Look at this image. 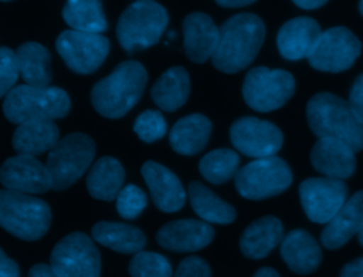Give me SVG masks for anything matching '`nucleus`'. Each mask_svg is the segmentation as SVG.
Returning a JSON list of instances; mask_svg holds the SVG:
<instances>
[{
    "label": "nucleus",
    "mask_w": 363,
    "mask_h": 277,
    "mask_svg": "<svg viewBox=\"0 0 363 277\" xmlns=\"http://www.w3.org/2000/svg\"><path fill=\"white\" fill-rule=\"evenodd\" d=\"M265 37L264 21L252 13H240L223 23L213 65L227 74L247 68L257 57Z\"/></svg>",
    "instance_id": "obj_1"
},
{
    "label": "nucleus",
    "mask_w": 363,
    "mask_h": 277,
    "mask_svg": "<svg viewBox=\"0 0 363 277\" xmlns=\"http://www.w3.org/2000/svg\"><path fill=\"white\" fill-rule=\"evenodd\" d=\"M146 82L147 72L140 63L123 61L92 87V107L105 118H121L138 104Z\"/></svg>",
    "instance_id": "obj_2"
},
{
    "label": "nucleus",
    "mask_w": 363,
    "mask_h": 277,
    "mask_svg": "<svg viewBox=\"0 0 363 277\" xmlns=\"http://www.w3.org/2000/svg\"><path fill=\"white\" fill-rule=\"evenodd\" d=\"M306 118L316 136L342 141L354 152L363 149V125L349 101L330 92H319L309 99Z\"/></svg>",
    "instance_id": "obj_3"
},
{
    "label": "nucleus",
    "mask_w": 363,
    "mask_h": 277,
    "mask_svg": "<svg viewBox=\"0 0 363 277\" xmlns=\"http://www.w3.org/2000/svg\"><path fill=\"white\" fill-rule=\"evenodd\" d=\"M3 114L13 124L64 118L71 108L68 94L58 87L16 85L3 101Z\"/></svg>",
    "instance_id": "obj_4"
},
{
    "label": "nucleus",
    "mask_w": 363,
    "mask_h": 277,
    "mask_svg": "<svg viewBox=\"0 0 363 277\" xmlns=\"http://www.w3.org/2000/svg\"><path fill=\"white\" fill-rule=\"evenodd\" d=\"M51 209L34 195L0 189V227L13 236L34 241L50 229Z\"/></svg>",
    "instance_id": "obj_5"
},
{
    "label": "nucleus",
    "mask_w": 363,
    "mask_h": 277,
    "mask_svg": "<svg viewBox=\"0 0 363 277\" xmlns=\"http://www.w3.org/2000/svg\"><path fill=\"white\" fill-rule=\"evenodd\" d=\"M169 23L166 9L155 0H138L129 4L116 24L121 47L133 53L156 44Z\"/></svg>",
    "instance_id": "obj_6"
},
{
    "label": "nucleus",
    "mask_w": 363,
    "mask_h": 277,
    "mask_svg": "<svg viewBox=\"0 0 363 277\" xmlns=\"http://www.w3.org/2000/svg\"><path fill=\"white\" fill-rule=\"evenodd\" d=\"M95 156V142L82 132L60 138L48 152L45 166L51 175L52 189L64 190L75 183L91 166Z\"/></svg>",
    "instance_id": "obj_7"
},
{
    "label": "nucleus",
    "mask_w": 363,
    "mask_h": 277,
    "mask_svg": "<svg viewBox=\"0 0 363 277\" xmlns=\"http://www.w3.org/2000/svg\"><path fill=\"white\" fill-rule=\"evenodd\" d=\"M234 180L235 189L242 197L261 200L288 189L292 182V172L284 159L269 156L254 159L238 169Z\"/></svg>",
    "instance_id": "obj_8"
},
{
    "label": "nucleus",
    "mask_w": 363,
    "mask_h": 277,
    "mask_svg": "<svg viewBox=\"0 0 363 277\" xmlns=\"http://www.w3.org/2000/svg\"><path fill=\"white\" fill-rule=\"evenodd\" d=\"M295 92V80L285 70L268 67L251 68L242 84V97L247 105L258 112L281 108Z\"/></svg>",
    "instance_id": "obj_9"
},
{
    "label": "nucleus",
    "mask_w": 363,
    "mask_h": 277,
    "mask_svg": "<svg viewBox=\"0 0 363 277\" xmlns=\"http://www.w3.org/2000/svg\"><path fill=\"white\" fill-rule=\"evenodd\" d=\"M51 267L58 277H99L101 256L94 240L81 232L62 237L50 256Z\"/></svg>",
    "instance_id": "obj_10"
},
{
    "label": "nucleus",
    "mask_w": 363,
    "mask_h": 277,
    "mask_svg": "<svg viewBox=\"0 0 363 277\" xmlns=\"http://www.w3.org/2000/svg\"><path fill=\"white\" fill-rule=\"evenodd\" d=\"M109 40L98 33L65 30L55 40V48L67 67L78 74L96 71L109 53Z\"/></svg>",
    "instance_id": "obj_11"
},
{
    "label": "nucleus",
    "mask_w": 363,
    "mask_h": 277,
    "mask_svg": "<svg viewBox=\"0 0 363 277\" xmlns=\"http://www.w3.org/2000/svg\"><path fill=\"white\" fill-rule=\"evenodd\" d=\"M360 53V40L349 28L332 27L322 31L308 61L318 71L340 72L350 68Z\"/></svg>",
    "instance_id": "obj_12"
},
{
    "label": "nucleus",
    "mask_w": 363,
    "mask_h": 277,
    "mask_svg": "<svg viewBox=\"0 0 363 277\" xmlns=\"http://www.w3.org/2000/svg\"><path fill=\"white\" fill-rule=\"evenodd\" d=\"M230 139L241 153L262 159L275 156L284 143L282 131L272 122L255 116H242L230 128Z\"/></svg>",
    "instance_id": "obj_13"
},
{
    "label": "nucleus",
    "mask_w": 363,
    "mask_h": 277,
    "mask_svg": "<svg viewBox=\"0 0 363 277\" xmlns=\"http://www.w3.org/2000/svg\"><path fill=\"white\" fill-rule=\"evenodd\" d=\"M299 197L309 220L328 223L347 200V186L332 178H309L299 185Z\"/></svg>",
    "instance_id": "obj_14"
},
{
    "label": "nucleus",
    "mask_w": 363,
    "mask_h": 277,
    "mask_svg": "<svg viewBox=\"0 0 363 277\" xmlns=\"http://www.w3.org/2000/svg\"><path fill=\"white\" fill-rule=\"evenodd\" d=\"M0 183L4 189L38 195L52 189L51 175L37 156L17 153L6 159L0 166Z\"/></svg>",
    "instance_id": "obj_15"
},
{
    "label": "nucleus",
    "mask_w": 363,
    "mask_h": 277,
    "mask_svg": "<svg viewBox=\"0 0 363 277\" xmlns=\"http://www.w3.org/2000/svg\"><path fill=\"white\" fill-rule=\"evenodd\" d=\"M214 229L210 223L196 219L172 220L156 233L157 243L170 251H197L211 243Z\"/></svg>",
    "instance_id": "obj_16"
},
{
    "label": "nucleus",
    "mask_w": 363,
    "mask_h": 277,
    "mask_svg": "<svg viewBox=\"0 0 363 277\" xmlns=\"http://www.w3.org/2000/svg\"><path fill=\"white\" fill-rule=\"evenodd\" d=\"M140 173L159 210L174 213L184 206L187 193L180 179L169 168L155 161H146L140 168Z\"/></svg>",
    "instance_id": "obj_17"
},
{
    "label": "nucleus",
    "mask_w": 363,
    "mask_h": 277,
    "mask_svg": "<svg viewBox=\"0 0 363 277\" xmlns=\"http://www.w3.org/2000/svg\"><path fill=\"white\" fill-rule=\"evenodd\" d=\"M354 151L345 142L332 138H318L311 152L313 168L332 179H347L356 169Z\"/></svg>",
    "instance_id": "obj_18"
},
{
    "label": "nucleus",
    "mask_w": 363,
    "mask_h": 277,
    "mask_svg": "<svg viewBox=\"0 0 363 277\" xmlns=\"http://www.w3.org/2000/svg\"><path fill=\"white\" fill-rule=\"evenodd\" d=\"M220 37V28L206 13H191L183 20V45L193 63H204L213 57Z\"/></svg>",
    "instance_id": "obj_19"
},
{
    "label": "nucleus",
    "mask_w": 363,
    "mask_h": 277,
    "mask_svg": "<svg viewBox=\"0 0 363 277\" xmlns=\"http://www.w3.org/2000/svg\"><path fill=\"white\" fill-rule=\"evenodd\" d=\"M322 34L320 26L311 17H295L288 20L278 31L277 45L286 60L308 58Z\"/></svg>",
    "instance_id": "obj_20"
},
{
    "label": "nucleus",
    "mask_w": 363,
    "mask_h": 277,
    "mask_svg": "<svg viewBox=\"0 0 363 277\" xmlns=\"http://www.w3.org/2000/svg\"><path fill=\"white\" fill-rule=\"evenodd\" d=\"M363 227V190L349 197L340 210L326 223L320 241L326 249L335 250L346 244Z\"/></svg>",
    "instance_id": "obj_21"
},
{
    "label": "nucleus",
    "mask_w": 363,
    "mask_h": 277,
    "mask_svg": "<svg viewBox=\"0 0 363 277\" xmlns=\"http://www.w3.org/2000/svg\"><path fill=\"white\" fill-rule=\"evenodd\" d=\"M58 141L60 131L52 119H33L17 125L11 143L17 153L37 156L50 152Z\"/></svg>",
    "instance_id": "obj_22"
},
{
    "label": "nucleus",
    "mask_w": 363,
    "mask_h": 277,
    "mask_svg": "<svg viewBox=\"0 0 363 277\" xmlns=\"http://www.w3.org/2000/svg\"><path fill=\"white\" fill-rule=\"evenodd\" d=\"M281 256L286 266L298 274L315 271L322 260V251L316 240L302 229H295L284 237Z\"/></svg>",
    "instance_id": "obj_23"
},
{
    "label": "nucleus",
    "mask_w": 363,
    "mask_h": 277,
    "mask_svg": "<svg viewBox=\"0 0 363 277\" xmlns=\"http://www.w3.org/2000/svg\"><path fill=\"white\" fill-rule=\"evenodd\" d=\"M211 135V122L203 114L180 118L170 129L169 143L180 155L193 156L204 149Z\"/></svg>",
    "instance_id": "obj_24"
},
{
    "label": "nucleus",
    "mask_w": 363,
    "mask_h": 277,
    "mask_svg": "<svg viewBox=\"0 0 363 277\" xmlns=\"http://www.w3.org/2000/svg\"><path fill=\"white\" fill-rule=\"evenodd\" d=\"M284 240V226L274 216L252 222L241 234L240 249L245 257L262 259Z\"/></svg>",
    "instance_id": "obj_25"
},
{
    "label": "nucleus",
    "mask_w": 363,
    "mask_h": 277,
    "mask_svg": "<svg viewBox=\"0 0 363 277\" xmlns=\"http://www.w3.org/2000/svg\"><path fill=\"white\" fill-rule=\"evenodd\" d=\"M190 94V78L187 71L177 65L166 70L152 85L150 95L155 104L166 112L179 109Z\"/></svg>",
    "instance_id": "obj_26"
},
{
    "label": "nucleus",
    "mask_w": 363,
    "mask_h": 277,
    "mask_svg": "<svg viewBox=\"0 0 363 277\" xmlns=\"http://www.w3.org/2000/svg\"><path fill=\"white\" fill-rule=\"evenodd\" d=\"M123 180L125 170L121 162L112 156H102L88 170L86 189L92 197L111 202L116 199Z\"/></svg>",
    "instance_id": "obj_27"
},
{
    "label": "nucleus",
    "mask_w": 363,
    "mask_h": 277,
    "mask_svg": "<svg viewBox=\"0 0 363 277\" xmlns=\"http://www.w3.org/2000/svg\"><path fill=\"white\" fill-rule=\"evenodd\" d=\"M92 239L113 251L136 254L143 250L146 237L140 229L118 222H98L92 227Z\"/></svg>",
    "instance_id": "obj_28"
},
{
    "label": "nucleus",
    "mask_w": 363,
    "mask_h": 277,
    "mask_svg": "<svg viewBox=\"0 0 363 277\" xmlns=\"http://www.w3.org/2000/svg\"><path fill=\"white\" fill-rule=\"evenodd\" d=\"M20 77L33 87H48L51 82L50 51L40 43L28 41L16 51Z\"/></svg>",
    "instance_id": "obj_29"
},
{
    "label": "nucleus",
    "mask_w": 363,
    "mask_h": 277,
    "mask_svg": "<svg viewBox=\"0 0 363 277\" xmlns=\"http://www.w3.org/2000/svg\"><path fill=\"white\" fill-rule=\"evenodd\" d=\"M187 195L191 209L203 222L216 224H228L234 222L237 216L235 209L230 203L221 200L201 182H191L187 188Z\"/></svg>",
    "instance_id": "obj_30"
},
{
    "label": "nucleus",
    "mask_w": 363,
    "mask_h": 277,
    "mask_svg": "<svg viewBox=\"0 0 363 277\" xmlns=\"http://www.w3.org/2000/svg\"><path fill=\"white\" fill-rule=\"evenodd\" d=\"M62 18L71 30L86 33H104L108 27L102 0H67Z\"/></svg>",
    "instance_id": "obj_31"
},
{
    "label": "nucleus",
    "mask_w": 363,
    "mask_h": 277,
    "mask_svg": "<svg viewBox=\"0 0 363 277\" xmlns=\"http://www.w3.org/2000/svg\"><path fill=\"white\" fill-rule=\"evenodd\" d=\"M240 166V156L235 151L221 148L206 153L199 162L201 176L214 185H221L235 178Z\"/></svg>",
    "instance_id": "obj_32"
},
{
    "label": "nucleus",
    "mask_w": 363,
    "mask_h": 277,
    "mask_svg": "<svg viewBox=\"0 0 363 277\" xmlns=\"http://www.w3.org/2000/svg\"><path fill=\"white\" fill-rule=\"evenodd\" d=\"M129 274L132 277H172V266L164 256L140 250L129 263Z\"/></svg>",
    "instance_id": "obj_33"
},
{
    "label": "nucleus",
    "mask_w": 363,
    "mask_h": 277,
    "mask_svg": "<svg viewBox=\"0 0 363 277\" xmlns=\"http://www.w3.org/2000/svg\"><path fill=\"white\" fill-rule=\"evenodd\" d=\"M133 131L140 141L152 143L164 136L167 131V122L160 111L146 109L136 116L133 122Z\"/></svg>",
    "instance_id": "obj_34"
},
{
    "label": "nucleus",
    "mask_w": 363,
    "mask_h": 277,
    "mask_svg": "<svg viewBox=\"0 0 363 277\" xmlns=\"http://www.w3.org/2000/svg\"><path fill=\"white\" fill-rule=\"evenodd\" d=\"M116 212L123 219H136L147 205L146 193L136 185H126L116 196Z\"/></svg>",
    "instance_id": "obj_35"
},
{
    "label": "nucleus",
    "mask_w": 363,
    "mask_h": 277,
    "mask_svg": "<svg viewBox=\"0 0 363 277\" xmlns=\"http://www.w3.org/2000/svg\"><path fill=\"white\" fill-rule=\"evenodd\" d=\"M18 77L16 51L9 47H0V98L6 97L16 87Z\"/></svg>",
    "instance_id": "obj_36"
},
{
    "label": "nucleus",
    "mask_w": 363,
    "mask_h": 277,
    "mask_svg": "<svg viewBox=\"0 0 363 277\" xmlns=\"http://www.w3.org/2000/svg\"><path fill=\"white\" fill-rule=\"evenodd\" d=\"M174 277H211L208 264L196 256L186 257L177 267Z\"/></svg>",
    "instance_id": "obj_37"
},
{
    "label": "nucleus",
    "mask_w": 363,
    "mask_h": 277,
    "mask_svg": "<svg viewBox=\"0 0 363 277\" xmlns=\"http://www.w3.org/2000/svg\"><path fill=\"white\" fill-rule=\"evenodd\" d=\"M349 104H350L353 112L356 114V116L359 118V121L363 125V74H360L354 80V82L350 88Z\"/></svg>",
    "instance_id": "obj_38"
},
{
    "label": "nucleus",
    "mask_w": 363,
    "mask_h": 277,
    "mask_svg": "<svg viewBox=\"0 0 363 277\" xmlns=\"http://www.w3.org/2000/svg\"><path fill=\"white\" fill-rule=\"evenodd\" d=\"M0 277H20L18 266L0 249Z\"/></svg>",
    "instance_id": "obj_39"
},
{
    "label": "nucleus",
    "mask_w": 363,
    "mask_h": 277,
    "mask_svg": "<svg viewBox=\"0 0 363 277\" xmlns=\"http://www.w3.org/2000/svg\"><path fill=\"white\" fill-rule=\"evenodd\" d=\"M340 277H363V257H359L343 266Z\"/></svg>",
    "instance_id": "obj_40"
},
{
    "label": "nucleus",
    "mask_w": 363,
    "mask_h": 277,
    "mask_svg": "<svg viewBox=\"0 0 363 277\" xmlns=\"http://www.w3.org/2000/svg\"><path fill=\"white\" fill-rule=\"evenodd\" d=\"M28 277H58V276L55 274V271L52 270L51 266L40 263V264H34L30 268Z\"/></svg>",
    "instance_id": "obj_41"
},
{
    "label": "nucleus",
    "mask_w": 363,
    "mask_h": 277,
    "mask_svg": "<svg viewBox=\"0 0 363 277\" xmlns=\"http://www.w3.org/2000/svg\"><path fill=\"white\" fill-rule=\"evenodd\" d=\"M298 7L305 10H313L323 6L328 0H292Z\"/></svg>",
    "instance_id": "obj_42"
},
{
    "label": "nucleus",
    "mask_w": 363,
    "mask_h": 277,
    "mask_svg": "<svg viewBox=\"0 0 363 277\" xmlns=\"http://www.w3.org/2000/svg\"><path fill=\"white\" fill-rule=\"evenodd\" d=\"M257 0H216L217 4L223 6V7H244L248 4H252Z\"/></svg>",
    "instance_id": "obj_43"
},
{
    "label": "nucleus",
    "mask_w": 363,
    "mask_h": 277,
    "mask_svg": "<svg viewBox=\"0 0 363 277\" xmlns=\"http://www.w3.org/2000/svg\"><path fill=\"white\" fill-rule=\"evenodd\" d=\"M254 277H279V274L274 270V268H269V267H264V268H259Z\"/></svg>",
    "instance_id": "obj_44"
},
{
    "label": "nucleus",
    "mask_w": 363,
    "mask_h": 277,
    "mask_svg": "<svg viewBox=\"0 0 363 277\" xmlns=\"http://www.w3.org/2000/svg\"><path fill=\"white\" fill-rule=\"evenodd\" d=\"M357 239H359V243L363 246V227L360 229V232H359V234H357Z\"/></svg>",
    "instance_id": "obj_45"
},
{
    "label": "nucleus",
    "mask_w": 363,
    "mask_h": 277,
    "mask_svg": "<svg viewBox=\"0 0 363 277\" xmlns=\"http://www.w3.org/2000/svg\"><path fill=\"white\" fill-rule=\"evenodd\" d=\"M359 10H360V14L363 16V0H360V3H359Z\"/></svg>",
    "instance_id": "obj_46"
},
{
    "label": "nucleus",
    "mask_w": 363,
    "mask_h": 277,
    "mask_svg": "<svg viewBox=\"0 0 363 277\" xmlns=\"http://www.w3.org/2000/svg\"><path fill=\"white\" fill-rule=\"evenodd\" d=\"M0 1H10V0H0Z\"/></svg>",
    "instance_id": "obj_47"
},
{
    "label": "nucleus",
    "mask_w": 363,
    "mask_h": 277,
    "mask_svg": "<svg viewBox=\"0 0 363 277\" xmlns=\"http://www.w3.org/2000/svg\"><path fill=\"white\" fill-rule=\"evenodd\" d=\"M136 1H138V0H136Z\"/></svg>",
    "instance_id": "obj_48"
}]
</instances>
